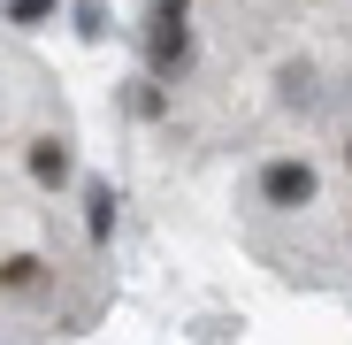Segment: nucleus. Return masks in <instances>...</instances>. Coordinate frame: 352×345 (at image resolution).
I'll list each match as a JSON object with an SVG mask.
<instances>
[{
	"instance_id": "obj_3",
	"label": "nucleus",
	"mask_w": 352,
	"mask_h": 345,
	"mask_svg": "<svg viewBox=\"0 0 352 345\" xmlns=\"http://www.w3.org/2000/svg\"><path fill=\"white\" fill-rule=\"evenodd\" d=\"M31 177H38L46 192H62V185H69V146H62V138H31Z\"/></svg>"
},
{
	"instance_id": "obj_5",
	"label": "nucleus",
	"mask_w": 352,
	"mask_h": 345,
	"mask_svg": "<svg viewBox=\"0 0 352 345\" xmlns=\"http://www.w3.org/2000/svg\"><path fill=\"white\" fill-rule=\"evenodd\" d=\"M344 253H352V230H344Z\"/></svg>"
},
{
	"instance_id": "obj_1",
	"label": "nucleus",
	"mask_w": 352,
	"mask_h": 345,
	"mask_svg": "<svg viewBox=\"0 0 352 345\" xmlns=\"http://www.w3.org/2000/svg\"><path fill=\"white\" fill-rule=\"evenodd\" d=\"M253 200H261L268 215H299V207H314V200H322V169H314L307 154H276V161L261 169Z\"/></svg>"
},
{
	"instance_id": "obj_2",
	"label": "nucleus",
	"mask_w": 352,
	"mask_h": 345,
	"mask_svg": "<svg viewBox=\"0 0 352 345\" xmlns=\"http://www.w3.org/2000/svg\"><path fill=\"white\" fill-rule=\"evenodd\" d=\"M192 54V31H184V0H161L153 8V77H176Z\"/></svg>"
},
{
	"instance_id": "obj_4",
	"label": "nucleus",
	"mask_w": 352,
	"mask_h": 345,
	"mask_svg": "<svg viewBox=\"0 0 352 345\" xmlns=\"http://www.w3.org/2000/svg\"><path fill=\"white\" fill-rule=\"evenodd\" d=\"M344 169H352V138H344Z\"/></svg>"
}]
</instances>
